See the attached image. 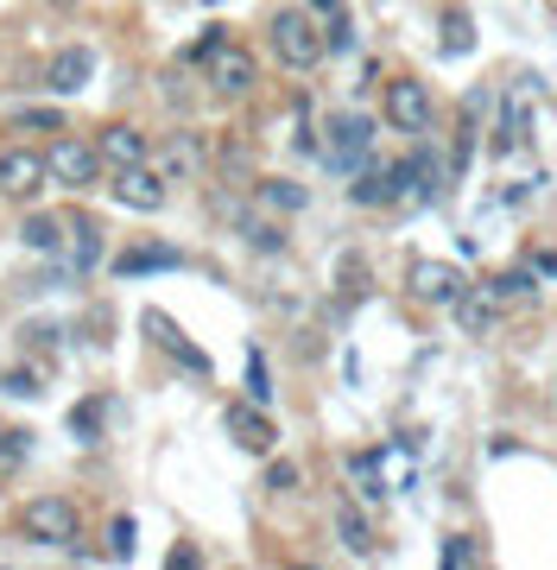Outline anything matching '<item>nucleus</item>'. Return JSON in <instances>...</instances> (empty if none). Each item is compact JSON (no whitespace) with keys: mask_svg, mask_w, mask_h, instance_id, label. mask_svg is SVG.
<instances>
[{"mask_svg":"<svg viewBox=\"0 0 557 570\" xmlns=\"http://www.w3.org/2000/svg\"><path fill=\"white\" fill-rule=\"evenodd\" d=\"M20 532L26 539H39V546H77L83 513H77V501H63V494H39V501H26L20 508Z\"/></svg>","mask_w":557,"mask_h":570,"instance_id":"1","label":"nucleus"},{"mask_svg":"<svg viewBox=\"0 0 557 570\" xmlns=\"http://www.w3.org/2000/svg\"><path fill=\"white\" fill-rule=\"evenodd\" d=\"M267 39H272V58L286 63V70H317V63H324V51H330V45L317 39L310 13H272Z\"/></svg>","mask_w":557,"mask_h":570,"instance_id":"2","label":"nucleus"},{"mask_svg":"<svg viewBox=\"0 0 557 570\" xmlns=\"http://www.w3.org/2000/svg\"><path fill=\"white\" fill-rule=\"evenodd\" d=\"M387 127H399V134H425V127H431V89L418 77L387 82Z\"/></svg>","mask_w":557,"mask_h":570,"instance_id":"3","label":"nucleus"},{"mask_svg":"<svg viewBox=\"0 0 557 570\" xmlns=\"http://www.w3.org/2000/svg\"><path fill=\"white\" fill-rule=\"evenodd\" d=\"M44 178H51L44 153H32V146H13V153H0V190H7L13 204H32V197L44 190Z\"/></svg>","mask_w":557,"mask_h":570,"instance_id":"4","label":"nucleus"},{"mask_svg":"<svg viewBox=\"0 0 557 570\" xmlns=\"http://www.w3.org/2000/svg\"><path fill=\"white\" fill-rule=\"evenodd\" d=\"M368 140H374V127L361 121V115H336V127H330V171H349L355 178V171L374 159Z\"/></svg>","mask_w":557,"mask_h":570,"instance_id":"5","label":"nucleus"},{"mask_svg":"<svg viewBox=\"0 0 557 570\" xmlns=\"http://www.w3.org/2000/svg\"><path fill=\"white\" fill-rule=\"evenodd\" d=\"M44 165H51V178L70 184V190H89L96 184V171H102V153L83 140H58L51 153H44Z\"/></svg>","mask_w":557,"mask_h":570,"instance_id":"6","label":"nucleus"},{"mask_svg":"<svg viewBox=\"0 0 557 570\" xmlns=\"http://www.w3.org/2000/svg\"><path fill=\"white\" fill-rule=\"evenodd\" d=\"M115 204L152 216V209H166V178L146 171V165H121V171H115Z\"/></svg>","mask_w":557,"mask_h":570,"instance_id":"7","label":"nucleus"},{"mask_svg":"<svg viewBox=\"0 0 557 570\" xmlns=\"http://www.w3.org/2000/svg\"><path fill=\"white\" fill-rule=\"evenodd\" d=\"M203 70H209V89H216L222 102H235V96H248V89H253V58L241 51V45H222Z\"/></svg>","mask_w":557,"mask_h":570,"instance_id":"8","label":"nucleus"},{"mask_svg":"<svg viewBox=\"0 0 557 570\" xmlns=\"http://www.w3.org/2000/svg\"><path fill=\"white\" fill-rule=\"evenodd\" d=\"M96 153H102V165L121 171V165H146V159H152V140H146L133 121H108L102 134H96Z\"/></svg>","mask_w":557,"mask_h":570,"instance_id":"9","label":"nucleus"},{"mask_svg":"<svg viewBox=\"0 0 557 570\" xmlns=\"http://www.w3.org/2000/svg\"><path fill=\"white\" fill-rule=\"evenodd\" d=\"M89 77H96V51L89 45H70V51H58L44 63V89L51 96H77V89H89Z\"/></svg>","mask_w":557,"mask_h":570,"instance_id":"10","label":"nucleus"},{"mask_svg":"<svg viewBox=\"0 0 557 570\" xmlns=\"http://www.w3.org/2000/svg\"><path fill=\"white\" fill-rule=\"evenodd\" d=\"M406 285H412V298H425V305H450L462 273H456L450 261H412L406 266Z\"/></svg>","mask_w":557,"mask_h":570,"instance_id":"11","label":"nucleus"},{"mask_svg":"<svg viewBox=\"0 0 557 570\" xmlns=\"http://www.w3.org/2000/svg\"><path fill=\"white\" fill-rule=\"evenodd\" d=\"M140 330L152 336V343H166L171 355H178V367H185V374H197V381L209 374V355H203L197 343H185V336H178V324H171L166 311H146V317H140Z\"/></svg>","mask_w":557,"mask_h":570,"instance_id":"12","label":"nucleus"},{"mask_svg":"<svg viewBox=\"0 0 557 570\" xmlns=\"http://www.w3.org/2000/svg\"><path fill=\"white\" fill-rule=\"evenodd\" d=\"M392 190H399V197H418V204H431L437 197V153H425V146L406 153V159L392 165Z\"/></svg>","mask_w":557,"mask_h":570,"instance_id":"13","label":"nucleus"},{"mask_svg":"<svg viewBox=\"0 0 557 570\" xmlns=\"http://www.w3.org/2000/svg\"><path fill=\"white\" fill-rule=\"evenodd\" d=\"M171 266H185V254L178 247H166V242H133L115 261V279H140V273H171Z\"/></svg>","mask_w":557,"mask_h":570,"instance_id":"14","label":"nucleus"},{"mask_svg":"<svg viewBox=\"0 0 557 570\" xmlns=\"http://www.w3.org/2000/svg\"><path fill=\"white\" fill-rule=\"evenodd\" d=\"M500 292H488V285H456V324L462 330H475V336H481V330H495V317H500V305H495Z\"/></svg>","mask_w":557,"mask_h":570,"instance_id":"15","label":"nucleus"},{"mask_svg":"<svg viewBox=\"0 0 557 570\" xmlns=\"http://www.w3.org/2000/svg\"><path fill=\"white\" fill-rule=\"evenodd\" d=\"M228 438L248 450V456H267L272 450V419L260 406H228Z\"/></svg>","mask_w":557,"mask_h":570,"instance_id":"16","label":"nucleus"},{"mask_svg":"<svg viewBox=\"0 0 557 570\" xmlns=\"http://www.w3.org/2000/svg\"><path fill=\"white\" fill-rule=\"evenodd\" d=\"M253 204L272 209V216H298V209H310V190L291 178H260L253 184Z\"/></svg>","mask_w":557,"mask_h":570,"instance_id":"17","label":"nucleus"},{"mask_svg":"<svg viewBox=\"0 0 557 570\" xmlns=\"http://www.w3.org/2000/svg\"><path fill=\"white\" fill-rule=\"evenodd\" d=\"M349 197L361 209H387V204H399V190H392V171H380V165H361V171H355V184H349Z\"/></svg>","mask_w":557,"mask_h":570,"instance_id":"18","label":"nucleus"},{"mask_svg":"<svg viewBox=\"0 0 557 570\" xmlns=\"http://www.w3.org/2000/svg\"><path fill=\"white\" fill-rule=\"evenodd\" d=\"M190 171H203V140L178 134V140H166V171L159 178H190Z\"/></svg>","mask_w":557,"mask_h":570,"instance_id":"19","label":"nucleus"},{"mask_svg":"<svg viewBox=\"0 0 557 570\" xmlns=\"http://www.w3.org/2000/svg\"><path fill=\"white\" fill-rule=\"evenodd\" d=\"M20 242L32 247V254H44V261H51V254H63V228H58V216H26L20 223Z\"/></svg>","mask_w":557,"mask_h":570,"instance_id":"20","label":"nucleus"},{"mask_svg":"<svg viewBox=\"0 0 557 570\" xmlns=\"http://www.w3.org/2000/svg\"><path fill=\"white\" fill-rule=\"evenodd\" d=\"M368 292H374L368 261H361V254H342V266H336V298H342V305H355V298H368Z\"/></svg>","mask_w":557,"mask_h":570,"instance_id":"21","label":"nucleus"},{"mask_svg":"<svg viewBox=\"0 0 557 570\" xmlns=\"http://www.w3.org/2000/svg\"><path fill=\"white\" fill-rule=\"evenodd\" d=\"M70 266H77V273L102 266V235H96V223H77V228H70Z\"/></svg>","mask_w":557,"mask_h":570,"instance_id":"22","label":"nucleus"},{"mask_svg":"<svg viewBox=\"0 0 557 570\" xmlns=\"http://www.w3.org/2000/svg\"><path fill=\"white\" fill-rule=\"evenodd\" d=\"M469 45H475V20L462 7H450V13H444V51L456 58V51H469Z\"/></svg>","mask_w":557,"mask_h":570,"instance_id":"23","label":"nucleus"},{"mask_svg":"<svg viewBox=\"0 0 557 570\" xmlns=\"http://www.w3.org/2000/svg\"><path fill=\"white\" fill-rule=\"evenodd\" d=\"M336 532H342V546H349V551H374V527H368L355 508L336 513Z\"/></svg>","mask_w":557,"mask_h":570,"instance_id":"24","label":"nucleus"},{"mask_svg":"<svg viewBox=\"0 0 557 570\" xmlns=\"http://www.w3.org/2000/svg\"><path fill=\"white\" fill-rule=\"evenodd\" d=\"M102 412H108V400H77V412H70V431L96 444V438H102Z\"/></svg>","mask_w":557,"mask_h":570,"instance_id":"25","label":"nucleus"},{"mask_svg":"<svg viewBox=\"0 0 557 570\" xmlns=\"http://www.w3.org/2000/svg\"><path fill=\"white\" fill-rule=\"evenodd\" d=\"M13 127H20V134H58L63 108H13Z\"/></svg>","mask_w":557,"mask_h":570,"instance_id":"26","label":"nucleus"},{"mask_svg":"<svg viewBox=\"0 0 557 570\" xmlns=\"http://www.w3.org/2000/svg\"><path fill=\"white\" fill-rule=\"evenodd\" d=\"M475 558H481V551H475V539H462V532H450V539H444V564H450V570H469Z\"/></svg>","mask_w":557,"mask_h":570,"instance_id":"27","label":"nucleus"},{"mask_svg":"<svg viewBox=\"0 0 557 570\" xmlns=\"http://www.w3.org/2000/svg\"><path fill=\"white\" fill-rule=\"evenodd\" d=\"M526 127H533V121H526V108H519V102H507V115H500V146L526 140Z\"/></svg>","mask_w":557,"mask_h":570,"instance_id":"28","label":"nucleus"},{"mask_svg":"<svg viewBox=\"0 0 557 570\" xmlns=\"http://www.w3.org/2000/svg\"><path fill=\"white\" fill-rule=\"evenodd\" d=\"M298 482H305V469H298V463H272V469H267V489H272V494H291Z\"/></svg>","mask_w":557,"mask_h":570,"instance_id":"29","label":"nucleus"},{"mask_svg":"<svg viewBox=\"0 0 557 570\" xmlns=\"http://www.w3.org/2000/svg\"><path fill=\"white\" fill-rule=\"evenodd\" d=\"M349 475H355V482H361L368 494H387V482H380V469H374V456H355V463H349Z\"/></svg>","mask_w":557,"mask_h":570,"instance_id":"30","label":"nucleus"},{"mask_svg":"<svg viewBox=\"0 0 557 570\" xmlns=\"http://www.w3.org/2000/svg\"><path fill=\"white\" fill-rule=\"evenodd\" d=\"M222 32H216V26H209V32H203V39H197V45H190V51H185V63H209V58H216V51H222Z\"/></svg>","mask_w":557,"mask_h":570,"instance_id":"31","label":"nucleus"},{"mask_svg":"<svg viewBox=\"0 0 557 570\" xmlns=\"http://www.w3.org/2000/svg\"><path fill=\"white\" fill-rule=\"evenodd\" d=\"M7 393H44V374H32V367H13V374H7Z\"/></svg>","mask_w":557,"mask_h":570,"instance_id":"32","label":"nucleus"},{"mask_svg":"<svg viewBox=\"0 0 557 570\" xmlns=\"http://www.w3.org/2000/svg\"><path fill=\"white\" fill-rule=\"evenodd\" d=\"M108 546H115V558H127V551H133V520H115V527H108Z\"/></svg>","mask_w":557,"mask_h":570,"instance_id":"33","label":"nucleus"},{"mask_svg":"<svg viewBox=\"0 0 557 570\" xmlns=\"http://www.w3.org/2000/svg\"><path fill=\"white\" fill-rule=\"evenodd\" d=\"M248 387H253V400H267V393H272V374H267L260 355H253V367H248Z\"/></svg>","mask_w":557,"mask_h":570,"instance_id":"34","label":"nucleus"},{"mask_svg":"<svg viewBox=\"0 0 557 570\" xmlns=\"http://www.w3.org/2000/svg\"><path fill=\"white\" fill-rule=\"evenodd\" d=\"M349 45H355V26L336 13V20H330V51H349Z\"/></svg>","mask_w":557,"mask_h":570,"instance_id":"35","label":"nucleus"},{"mask_svg":"<svg viewBox=\"0 0 557 570\" xmlns=\"http://www.w3.org/2000/svg\"><path fill=\"white\" fill-rule=\"evenodd\" d=\"M310 13H317V20H336V13H342V0H310Z\"/></svg>","mask_w":557,"mask_h":570,"instance_id":"36","label":"nucleus"},{"mask_svg":"<svg viewBox=\"0 0 557 570\" xmlns=\"http://www.w3.org/2000/svg\"><path fill=\"white\" fill-rule=\"evenodd\" d=\"M538 273H551L557 279V254H538Z\"/></svg>","mask_w":557,"mask_h":570,"instance_id":"37","label":"nucleus"},{"mask_svg":"<svg viewBox=\"0 0 557 570\" xmlns=\"http://www.w3.org/2000/svg\"><path fill=\"white\" fill-rule=\"evenodd\" d=\"M203 7H222V0H203Z\"/></svg>","mask_w":557,"mask_h":570,"instance_id":"38","label":"nucleus"}]
</instances>
